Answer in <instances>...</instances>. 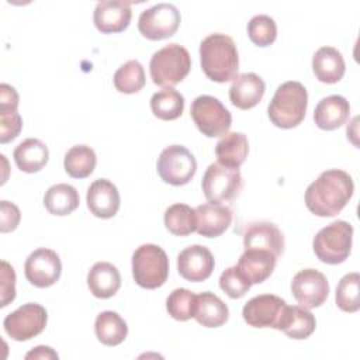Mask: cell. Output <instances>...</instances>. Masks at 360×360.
I'll use <instances>...</instances> for the list:
<instances>
[{
	"label": "cell",
	"mask_w": 360,
	"mask_h": 360,
	"mask_svg": "<svg viewBox=\"0 0 360 360\" xmlns=\"http://www.w3.org/2000/svg\"><path fill=\"white\" fill-rule=\"evenodd\" d=\"M354 183L349 173L329 169L319 174L305 191V205L316 217H335L349 202Z\"/></svg>",
	"instance_id": "obj_1"
},
{
	"label": "cell",
	"mask_w": 360,
	"mask_h": 360,
	"mask_svg": "<svg viewBox=\"0 0 360 360\" xmlns=\"http://www.w3.org/2000/svg\"><path fill=\"white\" fill-rule=\"evenodd\" d=\"M200 62L205 76L217 83L233 80L239 56L233 39L225 34H211L200 44Z\"/></svg>",
	"instance_id": "obj_2"
},
{
	"label": "cell",
	"mask_w": 360,
	"mask_h": 360,
	"mask_svg": "<svg viewBox=\"0 0 360 360\" xmlns=\"http://www.w3.org/2000/svg\"><path fill=\"white\" fill-rule=\"evenodd\" d=\"M308 105L307 89L295 80L280 84L269 103L270 121L283 129H290L302 122Z\"/></svg>",
	"instance_id": "obj_3"
},
{
	"label": "cell",
	"mask_w": 360,
	"mask_h": 360,
	"mask_svg": "<svg viewBox=\"0 0 360 360\" xmlns=\"http://www.w3.org/2000/svg\"><path fill=\"white\" fill-rule=\"evenodd\" d=\"M191 69L188 51L179 44H169L156 51L149 62L150 77L155 84L173 87L180 83Z\"/></svg>",
	"instance_id": "obj_4"
},
{
	"label": "cell",
	"mask_w": 360,
	"mask_h": 360,
	"mask_svg": "<svg viewBox=\"0 0 360 360\" xmlns=\"http://www.w3.org/2000/svg\"><path fill=\"white\" fill-rule=\"evenodd\" d=\"M132 276L142 288L155 290L163 285L169 276L166 252L153 243L141 245L132 255Z\"/></svg>",
	"instance_id": "obj_5"
},
{
	"label": "cell",
	"mask_w": 360,
	"mask_h": 360,
	"mask_svg": "<svg viewBox=\"0 0 360 360\" xmlns=\"http://www.w3.org/2000/svg\"><path fill=\"white\" fill-rule=\"evenodd\" d=\"M353 226L342 219L322 228L314 238L312 248L316 257L326 264L343 263L352 250Z\"/></svg>",
	"instance_id": "obj_6"
},
{
	"label": "cell",
	"mask_w": 360,
	"mask_h": 360,
	"mask_svg": "<svg viewBox=\"0 0 360 360\" xmlns=\"http://www.w3.org/2000/svg\"><path fill=\"white\" fill-rule=\"evenodd\" d=\"M190 114L200 129L208 138H217L228 134L232 125V115L226 107L212 96H198L190 107Z\"/></svg>",
	"instance_id": "obj_7"
},
{
	"label": "cell",
	"mask_w": 360,
	"mask_h": 360,
	"mask_svg": "<svg viewBox=\"0 0 360 360\" xmlns=\"http://www.w3.org/2000/svg\"><path fill=\"white\" fill-rule=\"evenodd\" d=\"M243 181L239 169L228 167L221 163H211L202 177L201 187L205 198L210 202H226L235 200L240 190Z\"/></svg>",
	"instance_id": "obj_8"
},
{
	"label": "cell",
	"mask_w": 360,
	"mask_h": 360,
	"mask_svg": "<svg viewBox=\"0 0 360 360\" xmlns=\"http://www.w3.org/2000/svg\"><path fill=\"white\" fill-rule=\"evenodd\" d=\"M156 169L165 183L183 186L195 174L197 162L187 148L181 145H170L160 152Z\"/></svg>",
	"instance_id": "obj_9"
},
{
	"label": "cell",
	"mask_w": 360,
	"mask_h": 360,
	"mask_svg": "<svg viewBox=\"0 0 360 360\" xmlns=\"http://www.w3.org/2000/svg\"><path fill=\"white\" fill-rule=\"evenodd\" d=\"M48 321L46 309L37 302H28L4 318L6 333L17 342H25L39 335Z\"/></svg>",
	"instance_id": "obj_10"
},
{
	"label": "cell",
	"mask_w": 360,
	"mask_h": 360,
	"mask_svg": "<svg viewBox=\"0 0 360 360\" xmlns=\"http://www.w3.org/2000/svg\"><path fill=\"white\" fill-rule=\"evenodd\" d=\"M180 20V11L174 4L158 3L141 13L138 28L145 38L159 41L172 37L177 31Z\"/></svg>",
	"instance_id": "obj_11"
},
{
	"label": "cell",
	"mask_w": 360,
	"mask_h": 360,
	"mask_svg": "<svg viewBox=\"0 0 360 360\" xmlns=\"http://www.w3.org/2000/svg\"><path fill=\"white\" fill-rule=\"evenodd\" d=\"M285 307L287 302L283 298L273 294H260L245 304L242 316L249 326L278 329Z\"/></svg>",
	"instance_id": "obj_12"
},
{
	"label": "cell",
	"mask_w": 360,
	"mask_h": 360,
	"mask_svg": "<svg viewBox=\"0 0 360 360\" xmlns=\"http://www.w3.org/2000/svg\"><path fill=\"white\" fill-rule=\"evenodd\" d=\"M291 292L297 302L307 308L321 307L329 295V283L325 274L315 269L300 270L291 283Z\"/></svg>",
	"instance_id": "obj_13"
},
{
	"label": "cell",
	"mask_w": 360,
	"mask_h": 360,
	"mask_svg": "<svg viewBox=\"0 0 360 360\" xmlns=\"http://www.w3.org/2000/svg\"><path fill=\"white\" fill-rule=\"evenodd\" d=\"M24 273L32 285L39 288L51 287L60 277L62 263L55 250L39 248L27 257Z\"/></svg>",
	"instance_id": "obj_14"
},
{
	"label": "cell",
	"mask_w": 360,
	"mask_h": 360,
	"mask_svg": "<svg viewBox=\"0 0 360 360\" xmlns=\"http://www.w3.org/2000/svg\"><path fill=\"white\" fill-rule=\"evenodd\" d=\"M215 260L208 248L202 245H191L183 249L177 256L179 274L188 281H204L214 270Z\"/></svg>",
	"instance_id": "obj_15"
},
{
	"label": "cell",
	"mask_w": 360,
	"mask_h": 360,
	"mask_svg": "<svg viewBox=\"0 0 360 360\" xmlns=\"http://www.w3.org/2000/svg\"><path fill=\"white\" fill-rule=\"evenodd\" d=\"M245 250H266L278 257L284 250V236L278 226L269 221L252 222L243 233Z\"/></svg>",
	"instance_id": "obj_16"
},
{
	"label": "cell",
	"mask_w": 360,
	"mask_h": 360,
	"mask_svg": "<svg viewBox=\"0 0 360 360\" xmlns=\"http://www.w3.org/2000/svg\"><path fill=\"white\" fill-rule=\"evenodd\" d=\"M86 201L93 215L107 219L118 212L121 198L115 184L107 179H97L87 188Z\"/></svg>",
	"instance_id": "obj_17"
},
{
	"label": "cell",
	"mask_w": 360,
	"mask_h": 360,
	"mask_svg": "<svg viewBox=\"0 0 360 360\" xmlns=\"http://www.w3.org/2000/svg\"><path fill=\"white\" fill-rule=\"evenodd\" d=\"M131 4L127 1L103 0L96 4L93 20L96 28L103 34L121 32L131 21Z\"/></svg>",
	"instance_id": "obj_18"
},
{
	"label": "cell",
	"mask_w": 360,
	"mask_h": 360,
	"mask_svg": "<svg viewBox=\"0 0 360 360\" xmlns=\"http://www.w3.org/2000/svg\"><path fill=\"white\" fill-rule=\"evenodd\" d=\"M197 232L205 238L222 235L232 222V210L218 202H205L195 208Z\"/></svg>",
	"instance_id": "obj_19"
},
{
	"label": "cell",
	"mask_w": 360,
	"mask_h": 360,
	"mask_svg": "<svg viewBox=\"0 0 360 360\" xmlns=\"http://www.w3.org/2000/svg\"><path fill=\"white\" fill-rule=\"evenodd\" d=\"M266 91V84L256 73L236 76L229 87L231 103L239 110H250L259 104Z\"/></svg>",
	"instance_id": "obj_20"
},
{
	"label": "cell",
	"mask_w": 360,
	"mask_h": 360,
	"mask_svg": "<svg viewBox=\"0 0 360 360\" xmlns=\"http://www.w3.org/2000/svg\"><path fill=\"white\" fill-rule=\"evenodd\" d=\"M350 115V104L343 96L332 94L323 97L315 107L314 121L323 131H333L342 127Z\"/></svg>",
	"instance_id": "obj_21"
},
{
	"label": "cell",
	"mask_w": 360,
	"mask_h": 360,
	"mask_svg": "<svg viewBox=\"0 0 360 360\" xmlns=\"http://www.w3.org/2000/svg\"><path fill=\"white\" fill-rule=\"evenodd\" d=\"M276 262L277 257L270 252L248 249L240 255L236 267L250 284H260L271 276Z\"/></svg>",
	"instance_id": "obj_22"
},
{
	"label": "cell",
	"mask_w": 360,
	"mask_h": 360,
	"mask_svg": "<svg viewBox=\"0 0 360 360\" xmlns=\"http://www.w3.org/2000/svg\"><path fill=\"white\" fill-rule=\"evenodd\" d=\"M312 70L319 82L338 83L346 70L343 55L333 46H322L312 58Z\"/></svg>",
	"instance_id": "obj_23"
},
{
	"label": "cell",
	"mask_w": 360,
	"mask_h": 360,
	"mask_svg": "<svg viewBox=\"0 0 360 360\" xmlns=\"http://www.w3.org/2000/svg\"><path fill=\"white\" fill-rule=\"evenodd\" d=\"M90 292L97 298H110L121 287V274L118 269L108 262H97L87 274Z\"/></svg>",
	"instance_id": "obj_24"
},
{
	"label": "cell",
	"mask_w": 360,
	"mask_h": 360,
	"mask_svg": "<svg viewBox=\"0 0 360 360\" xmlns=\"http://www.w3.org/2000/svg\"><path fill=\"white\" fill-rule=\"evenodd\" d=\"M194 318L205 328H218L228 321L229 309L218 295L204 291L197 295Z\"/></svg>",
	"instance_id": "obj_25"
},
{
	"label": "cell",
	"mask_w": 360,
	"mask_h": 360,
	"mask_svg": "<svg viewBox=\"0 0 360 360\" xmlns=\"http://www.w3.org/2000/svg\"><path fill=\"white\" fill-rule=\"evenodd\" d=\"M315 326V316L307 308L298 305H287L280 321L278 330H283L291 339L302 340L312 335Z\"/></svg>",
	"instance_id": "obj_26"
},
{
	"label": "cell",
	"mask_w": 360,
	"mask_h": 360,
	"mask_svg": "<svg viewBox=\"0 0 360 360\" xmlns=\"http://www.w3.org/2000/svg\"><path fill=\"white\" fill-rule=\"evenodd\" d=\"M13 158L20 170L25 173H35L48 163L49 150L39 139L28 138L17 145Z\"/></svg>",
	"instance_id": "obj_27"
},
{
	"label": "cell",
	"mask_w": 360,
	"mask_h": 360,
	"mask_svg": "<svg viewBox=\"0 0 360 360\" xmlns=\"http://www.w3.org/2000/svg\"><path fill=\"white\" fill-rule=\"evenodd\" d=\"M249 152V142L245 134L242 132H229L225 134L215 145V155L218 163L239 169L245 162Z\"/></svg>",
	"instance_id": "obj_28"
},
{
	"label": "cell",
	"mask_w": 360,
	"mask_h": 360,
	"mask_svg": "<svg viewBox=\"0 0 360 360\" xmlns=\"http://www.w3.org/2000/svg\"><path fill=\"white\" fill-rule=\"evenodd\" d=\"M80 198L77 190L66 183L51 186L44 195V205L49 214L63 217L79 207Z\"/></svg>",
	"instance_id": "obj_29"
},
{
	"label": "cell",
	"mask_w": 360,
	"mask_h": 360,
	"mask_svg": "<svg viewBox=\"0 0 360 360\" xmlns=\"http://www.w3.org/2000/svg\"><path fill=\"white\" fill-rule=\"evenodd\" d=\"M94 330L97 339L105 346L122 343L128 335L127 322L114 311H103L97 315Z\"/></svg>",
	"instance_id": "obj_30"
},
{
	"label": "cell",
	"mask_w": 360,
	"mask_h": 360,
	"mask_svg": "<svg viewBox=\"0 0 360 360\" xmlns=\"http://www.w3.org/2000/svg\"><path fill=\"white\" fill-rule=\"evenodd\" d=\"M97 158L94 150L87 145L72 146L63 160L66 173L73 179H84L90 176L96 167Z\"/></svg>",
	"instance_id": "obj_31"
},
{
	"label": "cell",
	"mask_w": 360,
	"mask_h": 360,
	"mask_svg": "<svg viewBox=\"0 0 360 360\" xmlns=\"http://www.w3.org/2000/svg\"><path fill=\"white\" fill-rule=\"evenodd\" d=\"M165 226L176 236H187L197 229L195 208L187 204H173L165 211Z\"/></svg>",
	"instance_id": "obj_32"
},
{
	"label": "cell",
	"mask_w": 360,
	"mask_h": 360,
	"mask_svg": "<svg viewBox=\"0 0 360 360\" xmlns=\"http://www.w3.org/2000/svg\"><path fill=\"white\" fill-rule=\"evenodd\" d=\"M150 110L155 117L165 121L179 118L184 110V97L174 89L166 87L150 98Z\"/></svg>",
	"instance_id": "obj_33"
},
{
	"label": "cell",
	"mask_w": 360,
	"mask_h": 360,
	"mask_svg": "<svg viewBox=\"0 0 360 360\" xmlns=\"http://www.w3.org/2000/svg\"><path fill=\"white\" fill-rule=\"evenodd\" d=\"M114 86L120 93H138L145 86L143 66L135 59L125 62L114 73Z\"/></svg>",
	"instance_id": "obj_34"
},
{
	"label": "cell",
	"mask_w": 360,
	"mask_h": 360,
	"mask_svg": "<svg viewBox=\"0 0 360 360\" xmlns=\"http://www.w3.org/2000/svg\"><path fill=\"white\" fill-rule=\"evenodd\" d=\"M360 274L357 271L342 277L336 287V305L345 312H356L360 308Z\"/></svg>",
	"instance_id": "obj_35"
},
{
	"label": "cell",
	"mask_w": 360,
	"mask_h": 360,
	"mask_svg": "<svg viewBox=\"0 0 360 360\" xmlns=\"http://www.w3.org/2000/svg\"><path fill=\"white\" fill-rule=\"evenodd\" d=\"M197 295L187 288H176L166 300V309L176 321H188L194 318Z\"/></svg>",
	"instance_id": "obj_36"
},
{
	"label": "cell",
	"mask_w": 360,
	"mask_h": 360,
	"mask_svg": "<svg viewBox=\"0 0 360 360\" xmlns=\"http://www.w3.org/2000/svg\"><path fill=\"white\" fill-rule=\"evenodd\" d=\"M248 35L257 46H269L277 38L276 21L266 14H257L248 22Z\"/></svg>",
	"instance_id": "obj_37"
},
{
	"label": "cell",
	"mask_w": 360,
	"mask_h": 360,
	"mask_svg": "<svg viewBox=\"0 0 360 360\" xmlns=\"http://www.w3.org/2000/svg\"><path fill=\"white\" fill-rule=\"evenodd\" d=\"M219 287L229 298H240L249 291L252 284L243 277L236 266H232L222 271L219 277Z\"/></svg>",
	"instance_id": "obj_38"
},
{
	"label": "cell",
	"mask_w": 360,
	"mask_h": 360,
	"mask_svg": "<svg viewBox=\"0 0 360 360\" xmlns=\"http://www.w3.org/2000/svg\"><path fill=\"white\" fill-rule=\"evenodd\" d=\"M22 118L17 110H0V142L7 143L18 136Z\"/></svg>",
	"instance_id": "obj_39"
},
{
	"label": "cell",
	"mask_w": 360,
	"mask_h": 360,
	"mask_svg": "<svg viewBox=\"0 0 360 360\" xmlns=\"http://www.w3.org/2000/svg\"><path fill=\"white\" fill-rule=\"evenodd\" d=\"M15 298V273L14 269L6 262H1V304L7 307Z\"/></svg>",
	"instance_id": "obj_40"
},
{
	"label": "cell",
	"mask_w": 360,
	"mask_h": 360,
	"mask_svg": "<svg viewBox=\"0 0 360 360\" xmlns=\"http://www.w3.org/2000/svg\"><path fill=\"white\" fill-rule=\"evenodd\" d=\"M20 218L21 214L15 204L4 200L0 202V231L3 233L14 231L20 222Z\"/></svg>",
	"instance_id": "obj_41"
},
{
	"label": "cell",
	"mask_w": 360,
	"mask_h": 360,
	"mask_svg": "<svg viewBox=\"0 0 360 360\" xmlns=\"http://www.w3.org/2000/svg\"><path fill=\"white\" fill-rule=\"evenodd\" d=\"M18 94L15 89L7 83L0 84V110H17Z\"/></svg>",
	"instance_id": "obj_42"
},
{
	"label": "cell",
	"mask_w": 360,
	"mask_h": 360,
	"mask_svg": "<svg viewBox=\"0 0 360 360\" xmlns=\"http://www.w3.org/2000/svg\"><path fill=\"white\" fill-rule=\"evenodd\" d=\"M25 359H58V354L49 346H37L25 354Z\"/></svg>",
	"instance_id": "obj_43"
}]
</instances>
